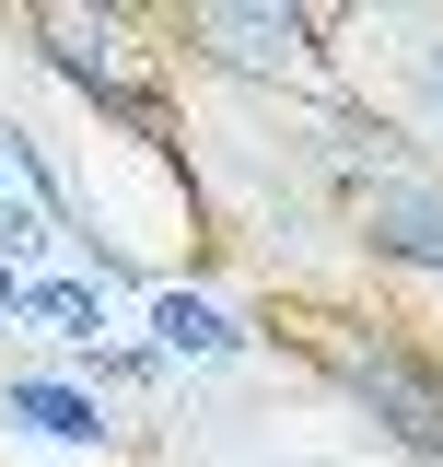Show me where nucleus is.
Instances as JSON below:
<instances>
[{
  "mask_svg": "<svg viewBox=\"0 0 443 467\" xmlns=\"http://www.w3.org/2000/svg\"><path fill=\"white\" fill-rule=\"evenodd\" d=\"M292 339H304V362H315L408 467H443V350L397 339V327H374V316H304Z\"/></svg>",
  "mask_w": 443,
  "mask_h": 467,
  "instance_id": "nucleus-1",
  "label": "nucleus"
},
{
  "mask_svg": "<svg viewBox=\"0 0 443 467\" xmlns=\"http://www.w3.org/2000/svg\"><path fill=\"white\" fill-rule=\"evenodd\" d=\"M187 58H211L233 82H304L327 94V12H292V0H199L175 12Z\"/></svg>",
  "mask_w": 443,
  "mask_h": 467,
  "instance_id": "nucleus-2",
  "label": "nucleus"
},
{
  "mask_svg": "<svg viewBox=\"0 0 443 467\" xmlns=\"http://www.w3.org/2000/svg\"><path fill=\"white\" fill-rule=\"evenodd\" d=\"M350 223H362V245H374V257H397V269L443 281V175H420V164L362 175V187H350Z\"/></svg>",
  "mask_w": 443,
  "mask_h": 467,
  "instance_id": "nucleus-3",
  "label": "nucleus"
},
{
  "mask_svg": "<svg viewBox=\"0 0 443 467\" xmlns=\"http://www.w3.org/2000/svg\"><path fill=\"white\" fill-rule=\"evenodd\" d=\"M0 420H24V432H47V444H106L117 432L94 386H47V374H12V386H0Z\"/></svg>",
  "mask_w": 443,
  "mask_h": 467,
  "instance_id": "nucleus-4",
  "label": "nucleus"
},
{
  "mask_svg": "<svg viewBox=\"0 0 443 467\" xmlns=\"http://www.w3.org/2000/svg\"><path fill=\"white\" fill-rule=\"evenodd\" d=\"M152 350H175V362H233L245 327L222 304H199V292H152Z\"/></svg>",
  "mask_w": 443,
  "mask_h": 467,
  "instance_id": "nucleus-5",
  "label": "nucleus"
},
{
  "mask_svg": "<svg viewBox=\"0 0 443 467\" xmlns=\"http://www.w3.org/2000/svg\"><path fill=\"white\" fill-rule=\"evenodd\" d=\"M408 140L443 152V24H420V47H408Z\"/></svg>",
  "mask_w": 443,
  "mask_h": 467,
  "instance_id": "nucleus-6",
  "label": "nucleus"
},
{
  "mask_svg": "<svg viewBox=\"0 0 443 467\" xmlns=\"http://www.w3.org/2000/svg\"><path fill=\"white\" fill-rule=\"evenodd\" d=\"M24 316H47L58 339H106V304H94L82 281H24Z\"/></svg>",
  "mask_w": 443,
  "mask_h": 467,
  "instance_id": "nucleus-7",
  "label": "nucleus"
}]
</instances>
